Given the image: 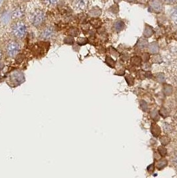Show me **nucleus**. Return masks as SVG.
I'll return each instance as SVG.
<instances>
[{
	"instance_id": "15",
	"label": "nucleus",
	"mask_w": 177,
	"mask_h": 178,
	"mask_svg": "<svg viewBox=\"0 0 177 178\" xmlns=\"http://www.w3.org/2000/svg\"><path fill=\"white\" fill-rule=\"evenodd\" d=\"M158 151L162 157H165L167 154V150L164 146H159L158 147Z\"/></svg>"
},
{
	"instance_id": "27",
	"label": "nucleus",
	"mask_w": 177,
	"mask_h": 178,
	"mask_svg": "<svg viewBox=\"0 0 177 178\" xmlns=\"http://www.w3.org/2000/svg\"><path fill=\"white\" fill-rule=\"evenodd\" d=\"M148 171H149V172H152L153 171V170L154 169V165L153 164H151L150 165H149V166L148 167Z\"/></svg>"
},
{
	"instance_id": "30",
	"label": "nucleus",
	"mask_w": 177,
	"mask_h": 178,
	"mask_svg": "<svg viewBox=\"0 0 177 178\" xmlns=\"http://www.w3.org/2000/svg\"><path fill=\"white\" fill-rule=\"evenodd\" d=\"M2 58H3V52H2L1 50H0V61L1 60Z\"/></svg>"
},
{
	"instance_id": "1",
	"label": "nucleus",
	"mask_w": 177,
	"mask_h": 178,
	"mask_svg": "<svg viewBox=\"0 0 177 178\" xmlns=\"http://www.w3.org/2000/svg\"><path fill=\"white\" fill-rule=\"evenodd\" d=\"M11 33L12 35L17 39H23L27 33V25L23 21H17L12 26Z\"/></svg>"
},
{
	"instance_id": "10",
	"label": "nucleus",
	"mask_w": 177,
	"mask_h": 178,
	"mask_svg": "<svg viewBox=\"0 0 177 178\" xmlns=\"http://www.w3.org/2000/svg\"><path fill=\"white\" fill-rule=\"evenodd\" d=\"M170 15V18H171L172 21L177 25V6L173 7L171 9Z\"/></svg>"
},
{
	"instance_id": "21",
	"label": "nucleus",
	"mask_w": 177,
	"mask_h": 178,
	"mask_svg": "<svg viewBox=\"0 0 177 178\" xmlns=\"http://www.w3.org/2000/svg\"><path fill=\"white\" fill-rule=\"evenodd\" d=\"M147 44V41H145V40H143L142 39H141L140 40L139 43H138V46L139 48H144L146 47V45Z\"/></svg>"
},
{
	"instance_id": "24",
	"label": "nucleus",
	"mask_w": 177,
	"mask_h": 178,
	"mask_svg": "<svg viewBox=\"0 0 177 178\" xmlns=\"http://www.w3.org/2000/svg\"><path fill=\"white\" fill-rule=\"evenodd\" d=\"M156 78H157V80L159 82H164V77L162 74H158L157 75V77H156Z\"/></svg>"
},
{
	"instance_id": "20",
	"label": "nucleus",
	"mask_w": 177,
	"mask_h": 178,
	"mask_svg": "<svg viewBox=\"0 0 177 178\" xmlns=\"http://www.w3.org/2000/svg\"><path fill=\"white\" fill-rule=\"evenodd\" d=\"M125 80L129 86H132V85L134 84V78L133 77H132L131 76H128V75L126 76Z\"/></svg>"
},
{
	"instance_id": "5",
	"label": "nucleus",
	"mask_w": 177,
	"mask_h": 178,
	"mask_svg": "<svg viewBox=\"0 0 177 178\" xmlns=\"http://www.w3.org/2000/svg\"><path fill=\"white\" fill-rule=\"evenodd\" d=\"M88 5V0H74L73 6L76 9L84 11L87 9Z\"/></svg>"
},
{
	"instance_id": "17",
	"label": "nucleus",
	"mask_w": 177,
	"mask_h": 178,
	"mask_svg": "<svg viewBox=\"0 0 177 178\" xmlns=\"http://www.w3.org/2000/svg\"><path fill=\"white\" fill-rule=\"evenodd\" d=\"M14 17H17V18H19V17H22V16L23 15V10L21 9V8H18V9H17L15 11V12H14Z\"/></svg>"
},
{
	"instance_id": "19",
	"label": "nucleus",
	"mask_w": 177,
	"mask_h": 178,
	"mask_svg": "<svg viewBox=\"0 0 177 178\" xmlns=\"http://www.w3.org/2000/svg\"><path fill=\"white\" fill-rule=\"evenodd\" d=\"M106 64H107L108 66L111 67V68H114V64H115V62H114V60H112L111 58H110V57L106 58Z\"/></svg>"
},
{
	"instance_id": "31",
	"label": "nucleus",
	"mask_w": 177,
	"mask_h": 178,
	"mask_svg": "<svg viewBox=\"0 0 177 178\" xmlns=\"http://www.w3.org/2000/svg\"><path fill=\"white\" fill-rule=\"evenodd\" d=\"M126 1H130V2H131V1H135V0H126Z\"/></svg>"
},
{
	"instance_id": "23",
	"label": "nucleus",
	"mask_w": 177,
	"mask_h": 178,
	"mask_svg": "<svg viewBox=\"0 0 177 178\" xmlns=\"http://www.w3.org/2000/svg\"><path fill=\"white\" fill-rule=\"evenodd\" d=\"M163 128L164 130L166 131V132H168V131H170V129H171V126L168 123H164L163 124Z\"/></svg>"
},
{
	"instance_id": "8",
	"label": "nucleus",
	"mask_w": 177,
	"mask_h": 178,
	"mask_svg": "<svg viewBox=\"0 0 177 178\" xmlns=\"http://www.w3.org/2000/svg\"><path fill=\"white\" fill-rule=\"evenodd\" d=\"M124 23L122 21H120V20H117L113 24V28L114 31H116V32H120V31H122L124 29Z\"/></svg>"
},
{
	"instance_id": "6",
	"label": "nucleus",
	"mask_w": 177,
	"mask_h": 178,
	"mask_svg": "<svg viewBox=\"0 0 177 178\" xmlns=\"http://www.w3.org/2000/svg\"><path fill=\"white\" fill-rule=\"evenodd\" d=\"M54 33H55V32H54L53 28L50 27H47L42 31V33L41 34V38H43V39H49L50 38L53 37Z\"/></svg>"
},
{
	"instance_id": "3",
	"label": "nucleus",
	"mask_w": 177,
	"mask_h": 178,
	"mask_svg": "<svg viewBox=\"0 0 177 178\" xmlns=\"http://www.w3.org/2000/svg\"><path fill=\"white\" fill-rule=\"evenodd\" d=\"M45 21V15L41 10H36L32 17V24L36 27H41Z\"/></svg>"
},
{
	"instance_id": "26",
	"label": "nucleus",
	"mask_w": 177,
	"mask_h": 178,
	"mask_svg": "<svg viewBox=\"0 0 177 178\" xmlns=\"http://www.w3.org/2000/svg\"><path fill=\"white\" fill-rule=\"evenodd\" d=\"M65 39L68 40V41H66V42H65L66 43H69V44H71V43H73V38L71 37H67V38H66Z\"/></svg>"
},
{
	"instance_id": "25",
	"label": "nucleus",
	"mask_w": 177,
	"mask_h": 178,
	"mask_svg": "<svg viewBox=\"0 0 177 178\" xmlns=\"http://www.w3.org/2000/svg\"><path fill=\"white\" fill-rule=\"evenodd\" d=\"M172 163L176 167H177V153L174 155L173 158H172Z\"/></svg>"
},
{
	"instance_id": "9",
	"label": "nucleus",
	"mask_w": 177,
	"mask_h": 178,
	"mask_svg": "<svg viewBox=\"0 0 177 178\" xmlns=\"http://www.w3.org/2000/svg\"><path fill=\"white\" fill-rule=\"evenodd\" d=\"M167 164H168L167 160L165 159H160L159 161H158L157 162H156V167L158 169L160 170V169H162L163 168H164V167L167 165Z\"/></svg>"
},
{
	"instance_id": "29",
	"label": "nucleus",
	"mask_w": 177,
	"mask_h": 178,
	"mask_svg": "<svg viewBox=\"0 0 177 178\" xmlns=\"http://www.w3.org/2000/svg\"><path fill=\"white\" fill-rule=\"evenodd\" d=\"M163 1L166 2V3H174L176 0H163Z\"/></svg>"
},
{
	"instance_id": "7",
	"label": "nucleus",
	"mask_w": 177,
	"mask_h": 178,
	"mask_svg": "<svg viewBox=\"0 0 177 178\" xmlns=\"http://www.w3.org/2000/svg\"><path fill=\"white\" fill-rule=\"evenodd\" d=\"M150 131H151L152 134L154 137H158L161 133V129L158 125L155 123H152L150 127Z\"/></svg>"
},
{
	"instance_id": "14",
	"label": "nucleus",
	"mask_w": 177,
	"mask_h": 178,
	"mask_svg": "<svg viewBox=\"0 0 177 178\" xmlns=\"http://www.w3.org/2000/svg\"><path fill=\"white\" fill-rule=\"evenodd\" d=\"M59 0H43L44 4L47 7H53L55 5Z\"/></svg>"
},
{
	"instance_id": "2",
	"label": "nucleus",
	"mask_w": 177,
	"mask_h": 178,
	"mask_svg": "<svg viewBox=\"0 0 177 178\" xmlns=\"http://www.w3.org/2000/svg\"><path fill=\"white\" fill-rule=\"evenodd\" d=\"M21 50V46L16 41H11L7 44L5 48L6 55L10 58H15Z\"/></svg>"
},
{
	"instance_id": "22",
	"label": "nucleus",
	"mask_w": 177,
	"mask_h": 178,
	"mask_svg": "<svg viewBox=\"0 0 177 178\" xmlns=\"http://www.w3.org/2000/svg\"><path fill=\"white\" fill-rule=\"evenodd\" d=\"M78 43L79 44V45H85V44H86L87 43V39H86V38H84V37H81V38H79V39H78Z\"/></svg>"
},
{
	"instance_id": "28",
	"label": "nucleus",
	"mask_w": 177,
	"mask_h": 178,
	"mask_svg": "<svg viewBox=\"0 0 177 178\" xmlns=\"http://www.w3.org/2000/svg\"><path fill=\"white\" fill-rule=\"evenodd\" d=\"M141 103H142V104H143V107H141L142 109V110H146V109H147V106H146V102H144V101H142Z\"/></svg>"
},
{
	"instance_id": "16",
	"label": "nucleus",
	"mask_w": 177,
	"mask_h": 178,
	"mask_svg": "<svg viewBox=\"0 0 177 178\" xmlns=\"http://www.w3.org/2000/svg\"><path fill=\"white\" fill-rule=\"evenodd\" d=\"M172 92V87L169 86V85H166L164 86V93L166 96H170Z\"/></svg>"
},
{
	"instance_id": "12",
	"label": "nucleus",
	"mask_w": 177,
	"mask_h": 178,
	"mask_svg": "<svg viewBox=\"0 0 177 178\" xmlns=\"http://www.w3.org/2000/svg\"><path fill=\"white\" fill-rule=\"evenodd\" d=\"M90 23L94 27L97 28L101 25V20L98 19V18H93V19L90 20Z\"/></svg>"
},
{
	"instance_id": "13",
	"label": "nucleus",
	"mask_w": 177,
	"mask_h": 178,
	"mask_svg": "<svg viewBox=\"0 0 177 178\" xmlns=\"http://www.w3.org/2000/svg\"><path fill=\"white\" fill-rule=\"evenodd\" d=\"M149 51L152 54H156L158 52V46L155 42H153L149 46Z\"/></svg>"
},
{
	"instance_id": "18",
	"label": "nucleus",
	"mask_w": 177,
	"mask_h": 178,
	"mask_svg": "<svg viewBox=\"0 0 177 178\" xmlns=\"http://www.w3.org/2000/svg\"><path fill=\"white\" fill-rule=\"evenodd\" d=\"M160 142H161V143L163 145H167L168 143L170 142L169 137H168V136H166V135H163V136H162L161 137H160Z\"/></svg>"
},
{
	"instance_id": "4",
	"label": "nucleus",
	"mask_w": 177,
	"mask_h": 178,
	"mask_svg": "<svg viewBox=\"0 0 177 178\" xmlns=\"http://www.w3.org/2000/svg\"><path fill=\"white\" fill-rule=\"evenodd\" d=\"M150 10L154 13H159L163 10V4L161 0H150L148 3Z\"/></svg>"
},
{
	"instance_id": "11",
	"label": "nucleus",
	"mask_w": 177,
	"mask_h": 178,
	"mask_svg": "<svg viewBox=\"0 0 177 178\" xmlns=\"http://www.w3.org/2000/svg\"><path fill=\"white\" fill-rule=\"evenodd\" d=\"M154 33L153 29L150 26H147L144 28V36L145 37H150V36L152 35V34Z\"/></svg>"
}]
</instances>
